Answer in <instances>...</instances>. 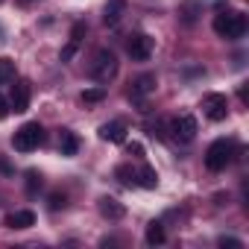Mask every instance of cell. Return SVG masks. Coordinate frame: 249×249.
I'll list each match as a JSON object with an SVG mask.
<instances>
[{"label": "cell", "mask_w": 249, "mask_h": 249, "mask_svg": "<svg viewBox=\"0 0 249 249\" xmlns=\"http://www.w3.org/2000/svg\"><path fill=\"white\" fill-rule=\"evenodd\" d=\"M44 141H47V135H44V126H41L38 120L24 123V126L12 135V147H15L18 153H33V150H38Z\"/></svg>", "instance_id": "cell-1"}, {"label": "cell", "mask_w": 249, "mask_h": 249, "mask_svg": "<svg viewBox=\"0 0 249 249\" xmlns=\"http://www.w3.org/2000/svg\"><path fill=\"white\" fill-rule=\"evenodd\" d=\"M214 33L220 38H229V41L243 38V33H246V15L243 12H220V15H214Z\"/></svg>", "instance_id": "cell-2"}, {"label": "cell", "mask_w": 249, "mask_h": 249, "mask_svg": "<svg viewBox=\"0 0 249 249\" xmlns=\"http://www.w3.org/2000/svg\"><path fill=\"white\" fill-rule=\"evenodd\" d=\"M231 159H234V144L231 141H214L205 153V167L211 173H220L231 164Z\"/></svg>", "instance_id": "cell-3"}, {"label": "cell", "mask_w": 249, "mask_h": 249, "mask_svg": "<svg viewBox=\"0 0 249 249\" xmlns=\"http://www.w3.org/2000/svg\"><path fill=\"white\" fill-rule=\"evenodd\" d=\"M91 76L97 82H111L117 76V56L111 50H97V56L91 62Z\"/></svg>", "instance_id": "cell-4"}, {"label": "cell", "mask_w": 249, "mask_h": 249, "mask_svg": "<svg viewBox=\"0 0 249 249\" xmlns=\"http://www.w3.org/2000/svg\"><path fill=\"white\" fill-rule=\"evenodd\" d=\"M167 132H173V141H179V144H191L194 138H196V117L194 114H179V117H173L170 123H167Z\"/></svg>", "instance_id": "cell-5"}, {"label": "cell", "mask_w": 249, "mask_h": 249, "mask_svg": "<svg viewBox=\"0 0 249 249\" xmlns=\"http://www.w3.org/2000/svg\"><path fill=\"white\" fill-rule=\"evenodd\" d=\"M126 50H129V56L135 62H147L153 56V38L147 33H132L129 41H126Z\"/></svg>", "instance_id": "cell-6"}, {"label": "cell", "mask_w": 249, "mask_h": 249, "mask_svg": "<svg viewBox=\"0 0 249 249\" xmlns=\"http://www.w3.org/2000/svg\"><path fill=\"white\" fill-rule=\"evenodd\" d=\"M202 111H205L208 120L220 123V120H226V114H229V100H226L223 94H205V97H202Z\"/></svg>", "instance_id": "cell-7"}, {"label": "cell", "mask_w": 249, "mask_h": 249, "mask_svg": "<svg viewBox=\"0 0 249 249\" xmlns=\"http://www.w3.org/2000/svg\"><path fill=\"white\" fill-rule=\"evenodd\" d=\"M156 73H141L138 79H132V88H129V100L132 103H138V106H144V100L156 91Z\"/></svg>", "instance_id": "cell-8"}, {"label": "cell", "mask_w": 249, "mask_h": 249, "mask_svg": "<svg viewBox=\"0 0 249 249\" xmlns=\"http://www.w3.org/2000/svg\"><path fill=\"white\" fill-rule=\"evenodd\" d=\"M30 82L27 79H15V85H12V94H9V108L15 111V114H24L27 108H30Z\"/></svg>", "instance_id": "cell-9"}, {"label": "cell", "mask_w": 249, "mask_h": 249, "mask_svg": "<svg viewBox=\"0 0 249 249\" xmlns=\"http://www.w3.org/2000/svg\"><path fill=\"white\" fill-rule=\"evenodd\" d=\"M100 138L108 141V144H123V141H126V123H123V120L103 123V126H100Z\"/></svg>", "instance_id": "cell-10"}, {"label": "cell", "mask_w": 249, "mask_h": 249, "mask_svg": "<svg viewBox=\"0 0 249 249\" xmlns=\"http://www.w3.org/2000/svg\"><path fill=\"white\" fill-rule=\"evenodd\" d=\"M82 38H85V24H82V21H76V24H73V30H71V38H68V44L62 47V62H71V59L76 56V50H79Z\"/></svg>", "instance_id": "cell-11"}, {"label": "cell", "mask_w": 249, "mask_h": 249, "mask_svg": "<svg viewBox=\"0 0 249 249\" xmlns=\"http://www.w3.org/2000/svg\"><path fill=\"white\" fill-rule=\"evenodd\" d=\"M199 15H202V3H199V0H182V3H179V21L182 24H196L199 21Z\"/></svg>", "instance_id": "cell-12"}, {"label": "cell", "mask_w": 249, "mask_h": 249, "mask_svg": "<svg viewBox=\"0 0 249 249\" xmlns=\"http://www.w3.org/2000/svg\"><path fill=\"white\" fill-rule=\"evenodd\" d=\"M123 15H126V0H108L106 12H103V21H106V27H117Z\"/></svg>", "instance_id": "cell-13"}, {"label": "cell", "mask_w": 249, "mask_h": 249, "mask_svg": "<svg viewBox=\"0 0 249 249\" xmlns=\"http://www.w3.org/2000/svg\"><path fill=\"white\" fill-rule=\"evenodd\" d=\"M3 226L6 229H30V226H36V214L33 211H12L6 220H3Z\"/></svg>", "instance_id": "cell-14"}, {"label": "cell", "mask_w": 249, "mask_h": 249, "mask_svg": "<svg viewBox=\"0 0 249 249\" xmlns=\"http://www.w3.org/2000/svg\"><path fill=\"white\" fill-rule=\"evenodd\" d=\"M59 153L68 156V159L79 153V138H76L71 129H62V135H59Z\"/></svg>", "instance_id": "cell-15"}, {"label": "cell", "mask_w": 249, "mask_h": 249, "mask_svg": "<svg viewBox=\"0 0 249 249\" xmlns=\"http://www.w3.org/2000/svg\"><path fill=\"white\" fill-rule=\"evenodd\" d=\"M100 214L108 217V220H120L123 214H126V208H123L117 199H111V196H103L100 199Z\"/></svg>", "instance_id": "cell-16"}, {"label": "cell", "mask_w": 249, "mask_h": 249, "mask_svg": "<svg viewBox=\"0 0 249 249\" xmlns=\"http://www.w3.org/2000/svg\"><path fill=\"white\" fill-rule=\"evenodd\" d=\"M135 185H141V188H150V191H153V188L159 185V173H156L150 164H144V167L135 173Z\"/></svg>", "instance_id": "cell-17"}, {"label": "cell", "mask_w": 249, "mask_h": 249, "mask_svg": "<svg viewBox=\"0 0 249 249\" xmlns=\"http://www.w3.org/2000/svg\"><path fill=\"white\" fill-rule=\"evenodd\" d=\"M164 240H167L164 226H161L159 220H153V223L147 226V243H150V246H159V243H164Z\"/></svg>", "instance_id": "cell-18"}, {"label": "cell", "mask_w": 249, "mask_h": 249, "mask_svg": "<svg viewBox=\"0 0 249 249\" xmlns=\"http://www.w3.org/2000/svg\"><path fill=\"white\" fill-rule=\"evenodd\" d=\"M79 100H82V103H88V106H94V103H103V100H106V88H103V85H94V88H85Z\"/></svg>", "instance_id": "cell-19"}, {"label": "cell", "mask_w": 249, "mask_h": 249, "mask_svg": "<svg viewBox=\"0 0 249 249\" xmlns=\"http://www.w3.org/2000/svg\"><path fill=\"white\" fill-rule=\"evenodd\" d=\"M15 82V62L12 59H0V85Z\"/></svg>", "instance_id": "cell-20"}, {"label": "cell", "mask_w": 249, "mask_h": 249, "mask_svg": "<svg viewBox=\"0 0 249 249\" xmlns=\"http://www.w3.org/2000/svg\"><path fill=\"white\" fill-rule=\"evenodd\" d=\"M147 135L164 141V138H167V120H150V123H147Z\"/></svg>", "instance_id": "cell-21"}, {"label": "cell", "mask_w": 249, "mask_h": 249, "mask_svg": "<svg viewBox=\"0 0 249 249\" xmlns=\"http://www.w3.org/2000/svg\"><path fill=\"white\" fill-rule=\"evenodd\" d=\"M114 176L120 179V185H126V188H132V185H135V170H132L129 164H120V167L114 170Z\"/></svg>", "instance_id": "cell-22"}, {"label": "cell", "mask_w": 249, "mask_h": 249, "mask_svg": "<svg viewBox=\"0 0 249 249\" xmlns=\"http://www.w3.org/2000/svg\"><path fill=\"white\" fill-rule=\"evenodd\" d=\"M62 208H68V196L65 194H50V211H62Z\"/></svg>", "instance_id": "cell-23"}, {"label": "cell", "mask_w": 249, "mask_h": 249, "mask_svg": "<svg viewBox=\"0 0 249 249\" xmlns=\"http://www.w3.org/2000/svg\"><path fill=\"white\" fill-rule=\"evenodd\" d=\"M38 188H41V176H38L36 170H30V173H27V194H36Z\"/></svg>", "instance_id": "cell-24"}, {"label": "cell", "mask_w": 249, "mask_h": 249, "mask_svg": "<svg viewBox=\"0 0 249 249\" xmlns=\"http://www.w3.org/2000/svg\"><path fill=\"white\" fill-rule=\"evenodd\" d=\"M217 243H220V246H231V249H240V246H243V243H240L237 237H220Z\"/></svg>", "instance_id": "cell-25"}, {"label": "cell", "mask_w": 249, "mask_h": 249, "mask_svg": "<svg viewBox=\"0 0 249 249\" xmlns=\"http://www.w3.org/2000/svg\"><path fill=\"white\" fill-rule=\"evenodd\" d=\"M9 111H12V108H9V100H6L3 94H0V120H3V117H6Z\"/></svg>", "instance_id": "cell-26"}, {"label": "cell", "mask_w": 249, "mask_h": 249, "mask_svg": "<svg viewBox=\"0 0 249 249\" xmlns=\"http://www.w3.org/2000/svg\"><path fill=\"white\" fill-rule=\"evenodd\" d=\"M129 156H144V147L141 144H129Z\"/></svg>", "instance_id": "cell-27"}, {"label": "cell", "mask_w": 249, "mask_h": 249, "mask_svg": "<svg viewBox=\"0 0 249 249\" xmlns=\"http://www.w3.org/2000/svg\"><path fill=\"white\" fill-rule=\"evenodd\" d=\"M21 6H33V3H38V0H18Z\"/></svg>", "instance_id": "cell-28"}, {"label": "cell", "mask_w": 249, "mask_h": 249, "mask_svg": "<svg viewBox=\"0 0 249 249\" xmlns=\"http://www.w3.org/2000/svg\"><path fill=\"white\" fill-rule=\"evenodd\" d=\"M0 3H3V0H0Z\"/></svg>", "instance_id": "cell-29"}]
</instances>
